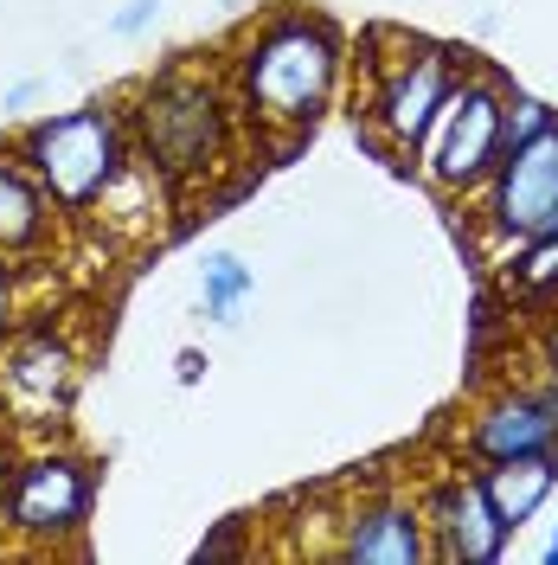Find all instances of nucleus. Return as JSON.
Masks as SVG:
<instances>
[{"mask_svg":"<svg viewBox=\"0 0 558 565\" xmlns=\"http://www.w3.org/2000/svg\"><path fill=\"white\" fill-rule=\"evenodd\" d=\"M347 84V39L328 13L282 7L257 20L232 58V104L250 122V136L302 141L334 109Z\"/></svg>","mask_w":558,"mask_h":565,"instance_id":"f257e3e1","label":"nucleus"},{"mask_svg":"<svg viewBox=\"0 0 558 565\" xmlns=\"http://www.w3.org/2000/svg\"><path fill=\"white\" fill-rule=\"evenodd\" d=\"M129 148L174 193L212 180L238 148V104L200 71H161L129 97Z\"/></svg>","mask_w":558,"mask_h":565,"instance_id":"f03ea898","label":"nucleus"},{"mask_svg":"<svg viewBox=\"0 0 558 565\" xmlns=\"http://www.w3.org/2000/svg\"><path fill=\"white\" fill-rule=\"evenodd\" d=\"M20 161L26 174L45 186V200L71 218L104 206V193L129 174L136 148H129V122L122 109L109 104H84V109H58L39 116L33 129L20 136Z\"/></svg>","mask_w":558,"mask_h":565,"instance_id":"7ed1b4c3","label":"nucleus"},{"mask_svg":"<svg viewBox=\"0 0 558 565\" xmlns=\"http://www.w3.org/2000/svg\"><path fill=\"white\" fill-rule=\"evenodd\" d=\"M366 71H373V90H366V136L379 141L385 154H418L437 109L450 104L462 58L437 39L418 33H366Z\"/></svg>","mask_w":558,"mask_h":565,"instance_id":"20e7f679","label":"nucleus"},{"mask_svg":"<svg viewBox=\"0 0 558 565\" xmlns=\"http://www.w3.org/2000/svg\"><path fill=\"white\" fill-rule=\"evenodd\" d=\"M507 97H514V84L501 71L462 65L450 104L437 109V122L423 136V174H430V186H443L455 200L489 186V174L507 154Z\"/></svg>","mask_w":558,"mask_h":565,"instance_id":"39448f33","label":"nucleus"},{"mask_svg":"<svg viewBox=\"0 0 558 565\" xmlns=\"http://www.w3.org/2000/svg\"><path fill=\"white\" fill-rule=\"evenodd\" d=\"M97 514V469L77 450H33V457L7 462L0 482V533H13L20 546L39 553H65L84 540Z\"/></svg>","mask_w":558,"mask_h":565,"instance_id":"423d86ee","label":"nucleus"},{"mask_svg":"<svg viewBox=\"0 0 558 565\" xmlns=\"http://www.w3.org/2000/svg\"><path fill=\"white\" fill-rule=\"evenodd\" d=\"M482 232L501 257L539 232H558V122L526 141H507L501 168L482 186Z\"/></svg>","mask_w":558,"mask_h":565,"instance_id":"0eeeda50","label":"nucleus"},{"mask_svg":"<svg viewBox=\"0 0 558 565\" xmlns=\"http://www.w3.org/2000/svg\"><path fill=\"white\" fill-rule=\"evenodd\" d=\"M77 392V353L58 328H20L0 348V405L20 424H58Z\"/></svg>","mask_w":558,"mask_h":565,"instance_id":"6e6552de","label":"nucleus"},{"mask_svg":"<svg viewBox=\"0 0 558 565\" xmlns=\"http://www.w3.org/2000/svg\"><path fill=\"white\" fill-rule=\"evenodd\" d=\"M423 533H430V559L437 565H494L514 540L501 527L482 476H443L423 494Z\"/></svg>","mask_w":558,"mask_h":565,"instance_id":"1a4fd4ad","label":"nucleus"},{"mask_svg":"<svg viewBox=\"0 0 558 565\" xmlns=\"http://www.w3.org/2000/svg\"><path fill=\"white\" fill-rule=\"evenodd\" d=\"M462 450H469L475 462L558 450V380H546V386H507V392H494L489 405L469 418V430H462Z\"/></svg>","mask_w":558,"mask_h":565,"instance_id":"9d476101","label":"nucleus"},{"mask_svg":"<svg viewBox=\"0 0 558 565\" xmlns=\"http://www.w3.org/2000/svg\"><path fill=\"white\" fill-rule=\"evenodd\" d=\"M334 559L347 565H423L430 559V533H423V501L405 494H373L341 514V546Z\"/></svg>","mask_w":558,"mask_h":565,"instance_id":"9b49d317","label":"nucleus"},{"mask_svg":"<svg viewBox=\"0 0 558 565\" xmlns=\"http://www.w3.org/2000/svg\"><path fill=\"white\" fill-rule=\"evenodd\" d=\"M482 476V489H489L494 514H501V527L521 533L558 489V450H539V457H501V462H482L475 469Z\"/></svg>","mask_w":558,"mask_h":565,"instance_id":"f8f14e48","label":"nucleus"},{"mask_svg":"<svg viewBox=\"0 0 558 565\" xmlns=\"http://www.w3.org/2000/svg\"><path fill=\"white\" fill-rule=\"evenodd\" d=\"M52 200H45V186L26 174V161L20 154H7L0 161V257L13 264V257H33V250L52 245Z\"/></svg>","mask_w":558,"mask_h":565,"instance_id":"ddd939ff","label":"nucleus"},{"mask_svg":"<svg viewBox=\"0 0 558 565\" xmlns=\"http://www.w3.org/2000/svg\"><path fill=\"white\" fill-rule=\"evenodd\" d=\"M501 289H507L514 309H533V316L558 309V232H539V238H526V245L507 250Z\"/></svg>","mask_w":558,"mask_h":565,"instance_id":"4468645a","label":"nucleus"},{"mask_svg":"<svg viewBox=\"0 0 558 565\" xmlns=\"http://www.w3.org/2000/svg\"><path fill=\"white\" fill-rule=\"evenodd\" d=\"M250 289H257V277H250V264L238 250H206V264H200V296H206V316L218 321V328H232V321L245 316Z\"/></svg>","mask_w":558,"mask_h":565,"instance_id":"2eb2a0df","label":"nucleus"},{"mask_svg":"<svg viewBox=\"0 0 558 565\" xmlns=\"http://www.w3.org/2000/svg\"><path fill=\"white\" fill-rule=\"evenodd\" d=\"M552 122H558V109L546 97H526V90L507 97V141H526V136H539V129H552Z\"/></svg>","mask_w":558,"mask_h":565,"instance_id":"dca6fc26","label":"nucleus"},{"mask_svg":"<svg viewBox=\"0 0 558 565\" xmlns=\"http://www.w3.org/2000/svg\"><path fill=\"white\" fill-rule=\"evenodd\" d=\"M154 20H161V0H129V7L116 13V33H122V39H141Z\"/></svg>","mask_w":558,"mask_h":565,"instance_id":"f3484780","label":"nucleus"},{"mask_svg":"<svg viewBox=\"0 0 558 565\" xmlns=\"http://www.w3.org/2000/svg\"><path fill=\"white\" fill-rule=\"evenodd\" d=\"M13 316H20V282H13L7 257H0V348H7V334H13Z\"/></svg>","mask_w":558,"mask_h":565,"instance_id":"a211bd4d","label":"nucleus"},{"mask_svg":"<svg viewBox=\"0 0 558 565\" xmlns=\"http://www.w3.org/2000/svg\"><path fill=\"white\" fill-rule=\"evenodd\" d=\"M250 521H225V533H212V540H200V553L193 559H225V553H238V533H245Z\"/></svg>","mask_w":558,"mask_h":565,"instance_id":"6ab92c4d","label":"nucleus"},{"mask_svg":"<svg viewBox=\"0 0 558 565\" xmlns=\"http://www.w3.org/2000/svg\"><path fill=\"white\" fill-rule=\"evenodd\" d=\"M174 373H180V386H193V380L206 373V353H200V348H186V353L174 360Z\"/></svg>","mask_w":558,"mask_h":565,"instance_id":"aec40b11","label":"nucleus"},{"mask_svg":"<svg viewBox=\"0 0 558 565\" xmlns=\"http://www.w3.org/2000/svg\"><path fill=\"white\" fill-rule=\"evenodd\" d=\"M546 373H552V380H558V328H552V334H546Z\"/></svg>","mask_w":558,"mask_h":565,"instance_id":"412c9836","label":"nucleus"},{"mask_svg":"<svg viewBox=\"0 0 558 565\" xmlns=\"http://www.w3.org/2000/svg\"><path fill=\"white\" fill-rule=\"evenodd\" d=\"M546 565H558V521H552V540H546Z\"/></svg>","mask_w":558,"mask_h":565,"instance_id":"4be33fe9","label":"nucleus"}]
</instances>
